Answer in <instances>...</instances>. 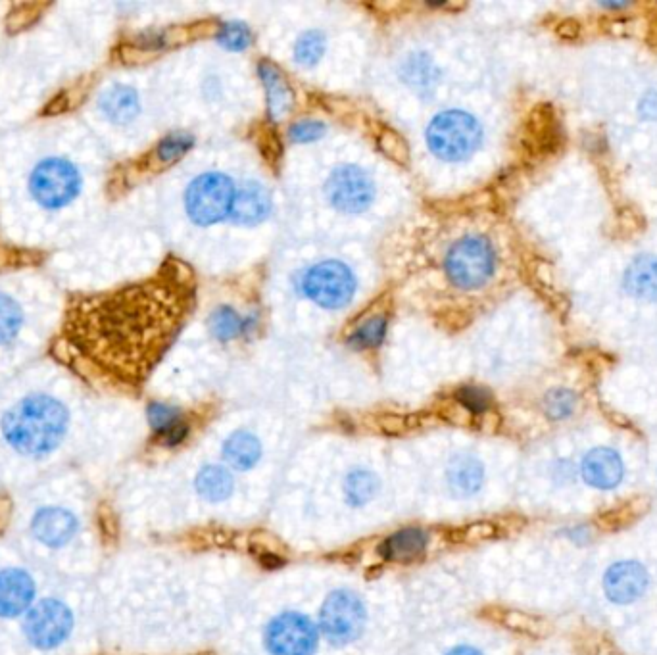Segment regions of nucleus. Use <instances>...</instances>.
I'll return each mask as SVG.
<instances>
[{"label": "nucleus", "instance_id": "obj_1", "mask_svg": "<svg viewBox=\"0 0 657 655\" xmlns=\"http://www.w3.org/2000/svg\"><path fill=\"white\" fill-rule=\"evenodd\" d=\"M150 287L73 300L64 342L81 362L110 371H139L164 335V308Z\"/></svg>", "mask_w": 657, "mask_h": 655}, {"label": "nucleus", "instance_id": "obj_2", "mask_svg": "<svg viewBox=\"0 0 657 655\" xmlns=\"http://www.w3.org/2000/svg\"><path fill=\"white\" fill-rule=\"evenodd\" d=\"M68 431V410L54 398L35 394L14 406L2 419L10 446L25 456L52 452Z\"/></svg>", "mask_w": 657, "mask_h": 655}, {"label": "nucleus", "instance_id": "obj_3", "mask_svg": "<svg viewBox=\"0 0 657 655\" xmlns=\"http://www.w3.org/2000/svg\"><path fill=\"white\" fill-rule=\"evenodd\" d=\"M483 141V129L471 114L462 110H446L438 114L427 129L429 150L446 162H462Z\"/></svg>", "mask_w": 657, "mask_h": 655}, {"label": "nucleus", "instance_id": "obj_4", "mask_svg": "<svg viewBox=\"0 0 657 655\" xmlns=\"http://www.w3.org/2000/svg\"><path fill=\"white\" fill-rule=\"evenodd\" d=\"M494 266H496L494 248L481 235L463 237L448 250L444 258V269L448 279L463 291H473L483 287L492 277Z\"/></svg>", "mask_w": 657, "mask_h": 655}, {"label": "nucleus", "instance_id": "obj_5", "mask_svg": "<svg viewBox=\"0 0 657 655\" xmlns=\"http://www.w3.org/2000/svg\"><path fill=\"white\" fill-rule=\"evenodd\" d=\"M233 196H235V185L225 173L219 171L202 173L187 189L185 195L187 214L196 225L202 227L214 225L229 216Z\"/></svg>", "mask_w": 657, "mask_h": 655}, {"label": "nucleus", "instance_id": "obj_6", "mask_svg": "<svg viewBox=\"0 0 657 655\" xmlns=\"http://www.w3.org/2000/svg\"><path fill=\"white\" fill-rule=\"evenodd\" d=\"M367 623V611L358 594L350 590H335L327 596L319 613V627L325 638L335 646H346L362 636Z\"/></svg>", "mask_w": 657, "mask_h": 655}, {"label": "nucleus", "instance_id": "obj_7", "mask_svg": "<svg viewBox=\"0 0 657 655\" xmlns=\"http://www.w3.org/2000/svg\"><path fill=\"white\" fill-rule=\"evenodd\" d=\"M302 291L317 306L339 310L350 304L356 292V277L350 267L337 260H325L310 267L302 279Z\"/></svg>", "mask_w": 657, "mask_h": 655}, {"label": "nucleus", "instance_id": "obj_8", "mask_svg": "<svg viewBox=\"0 0 657 655\" xmlns=\"http://www.w3.org/2000/svg\"><path fill=\"white\" fill-rule=\"evenodd\" d=\"M29 187L41 206L58 210L68 206L79 195L81 175L70 162L50 158L35 168Z\"/></svg>", "mask_w": 657, "mask_h": 655}, {"label": "nucleus", "instance_id": "obj_9", "mask_svg": "<svg viewBox=\"0 0 657 655\" xmlns=\"http://www.w3.org/2000/svg\"><path fill=\"white\" fill-rule=\"evenodd\" d=\"M317 642L316 625L302 613H281L266 629V648L271 655H314Z\"/></svg>", "mask_w": 657, "mask_h": 655}, {"label": "nucleus", "instance_id": "obj_10", "mask_svg": "<svg viewBox=\"0 0 657 655\" xmlns=\"http://www.w3.org/2000/svg\"><path fill=\"white\" fill-rule=\"evenodd\" d=\"M325 195L342 214H362L375 200V183L362 168L341 166L329 175Z\"/></svg>", "mask_w": 657, "mask_h": 655}, {"label": "nucleus", "instance_id": "obj_11", "mask_svg": "<svg viewBox=\"0 0 657 655\" xmlns=\"http://www.w3.org/2000/svg\"><path fill=\"white\" fill-rule=\"evenodd\" d=\"M72 625V613L68 607L56 600H45L31 607L25 619V636L35 648L52 650L68 638Z\"/></svg>", "mask_w": 657, "mask_h": 655}, {"label": "nucleus", "instance_id": "obj_12", "mask_svg": "<svg viewBox=\"0 0 657 655\" xmlns=\"http://www.w3.org/2000/svg\"><path fill=\"white\" fill-rule=\"evenodd\" d=\"M650 586L648 569L638 561H617L604 575V592L609 602L627 606L640 600Z\"/></svg>", "mask_w": 657, "mask_h": 655}, {"label": "nucleus", "instance_id": "obj_13", "mask_svg": "<svg viewBox=\"0 0 657 655\" xmlns=\"http://www.w3.org/2000/svg\"><path fill=\"white\" fill-rule=\"evenodd\" d=\"M584 483L592 488L611 490L623 481L625 465L621 456L611 448H594L583 458L581 463Z\"/></svg>", "mask_w": 657, "mask_h": 655}, {"label": "nucleus", "instance_id": "obj_14", "mask_svg": "<svg viewBox=\"0 0 657 655\" xmlns=\"http://www.w3.org/2000/svg\"><path fill=\"white\" fill-rule=\"evenodd\" d=\"M271 214V195L256 181H244L235 191L229 216L239 225H258Z\"/></svg>", "mask_w": 657, "mask_h": 655}, {"label": "nucleus", "instance_id": "obj_15", "mask_svg": "<svg viewBox=\"0 0 657 655\" xmlns=\"http://www.w3.org/2000/svg\"><path fill=\"white\" fill-rule=\"evenodd\" d=\"M35 598L33 579L20 569L0 571V617H18Z\"/></svg>", "mask_w": 657, "mask_h": 655}, {"label": "nucleus", "instance_id": "obj_16", "mask_svg": "<svg viewBox=\"0 0 657 655\" xmlns=\"http://www.w3.org/2000/svg\"><path fill=\"white\" fill-rule=\"evenodd\" d=\"M258 77L266 89V102H268V116L271 122L285 120L292 110L291 85L285 79V75L279 72L277 66H273L268 60L258 64Z\"/></svg>", "mask_w": 657, "mask_h": 655}, {"label": "nucleus", "instance_id": "obj_17", "mask_svg": "<svg viewBox=\"0 0 657 655\" xmlns=\"http://www.w3.org/2000/svg\"><path fill=\"white\" fill-rule=\"evenodd\" d=\"M31 531L39 542L47 544L50 548H60L72 540L73 534L77 531V519L70 511L47 508L35 515Z\"/></svg>", "mask_w": 657, "mask_h": 655}, {"label": "nucleus", "instance_id": "obj_18", "mask_svg": "<svg viewBox=\"0 0 657 655\" xmlns=\"http://www.w3.org/2000/svg\"><path fill=\"white\" fill-rule=\"evenodd\" d=\"M429 546V534L423 529H402L390 534L379 546L381 558L398 563H410L425 554Z\"/></svg>", "mask_w": 657, "mask_h": 655}, {"label": "nucleus", "instance_id": "obj_19", "mask_svg": "<svg viewBox=\"0 0 657 655\" xmlns=\"http://www.w3.org/2000/svg\"><path fill=\"white\" fill-rule=\"evenodd\" d=\"M446 479H448L450 490L456 496L467 498L481 490V486L485 483V467L475 456L462 454L450 461Z\"/></svg>", "mask_w": 657, "mask_h": 655}, {"label": "nucleus", "instance_id": "obj_20", "mask_svg": "<svg viewBox=\"0 0 657 655\" xmlns=\"http://www.w3.org/2000/svg\"><path fill=\"white\" fill-rule=\"evenodd\" d=\"M623 285L634 298L657 302V256L644 254L634 258L625 271Z\"/></svg>", "mask_w": 657, "mask_h": 655}, {"label": "nucleus", "instance_id": "obj_21", "mask_svg": "<svg viewBox=\"0 0 657 655\" xmlns=\"http://www.w3.org/2000/svg\"><path fill=\"white\" fill-rule=\"evenodd\" d=\"M223 458L231 467L248 471L262 458V444L256 435L248 431H237L225 440Z\"/></svg>", "mask_w": 657, "mask_h": 655}, {"label": "nucleus", "instance_id": "obj_22", "mask_svg": "<svg viewBox=\"0 0 657 655\" xmlns=\"http://www.w3.org/2000/svg\"><path fill=\"white\" fill-rule=\"evenodd\" d=\"M100 108L108 120L114 123H129L137 118L141 104L135 89L125 85H114L100 97Z\"/></svg>", "mask_w": 657, "mask_h": 655}, {"label": "nucleus", "instance_id": "obj_23", "mask_svg": "<svg viewBox=\"0 0 657 655\" xmlns=\"http://www.w3.org/2000/svg\"><path fill=\"white\" fill-rule=\"evenodd\" d=\"M233 475L221 465H206L196 477V490L208 502H223L233 494Z\"/></svg>", "mask_w": 657, "mask_h": 655}, {"label": "nucleus", "instance_id": "obj_24", "mask_svg": "<svg viewBox=\"0 0 657 655\" xmlns=\"http://www.w3.org/2000/svg\"><path fill=\"white\" fill-rule=\"evenodd\" d=\"M648 510H650V500L648 498H644V496L631 498V500H625V502H621L619 506H615L611 510L600 513V519H596V523L608 533H617L625 527H631Z\"/></svg>", "mask_w": 657, "mask_h": 655}, {"label": "nucleus", "instance_id": "obj_25", "mask_svg": "<svg viewBox=\"0 0 657 655\" xmlns=\"http://www.w3.org/2000/svg\"><path fill=\"white\" fill-rule=\"evenodd\" d=\"M250 321H252V317L244 319L233 308L221 306L210 317V331L221 342H229V340L237 339L246 333L252 327Z\"/></svg>", "mask_w": 657, "mask_h": 655}, {"label": "nucleus", "instance_id": "obj_26", "mask_svg": "<svg viewBox=\"0 0 657 655\" xmlns=\"http://www.w3.org/2000/svg\"><path fill=\"white\" fill-rule=\"evenodd\" d=\"M379 490V481L371 471L354 469L344 479V494L350 506H365Z\"/></svg>", "mask_w": 657, "mask_h": 655}, {"label": "nucleus", "instance_id": "obj_27", "mask_svg": "<svg viewBox=\"0 0 657 655\" xmlns=\"http://www.w3.org/2000/svg\"><path fill=\"white\" fill-rule=\"evenodd\" d=\"M387 317L371 316L362 321L346 339L352 350H371L377 348L387 337Z\"/></svg>", "mask_w": 657, "mask_h": 655}, {"label": "nucleus", "instance_id": "obj_28", "mask_svg": "<svg viewBox=\"0 0 657 655\" xmlns=\"http://www.w3.org/2000/svg\"><path fill=\"white\" fill-rule=\"evenodd\" d=\"M325 52V35L321 31H306L298 37L294 47V60L300 66L312 68Z\"/></svg>", "mask_w": 657, "mask_h": 655}, {"label": "nucleus", "instance_id": "obj_29", "mask_svg": "<svg viewBox=\"0 0 657 655\" xmlns=\"http://www.w3.org/2000/svg\"><path fill=\"white\" fill-rule=\"evenodd\" d=\"M24 314L20 306L6 294H0V344L16 339L22 329Z\"/></svg>", "mask_w": 657, "mask_h": 655}, {"label": "nucleus", "instance_id": "obj_30", "mask_svg": "<svg viewBox=\"0 0 657 655\" xmlns=\"http://www.w3.org/2000/svg\"><path fill=\"white\" fill-rule=\"evenodd\" d=\"M502 623L511 631L521 632V634H527L533 638H542L550 632V625L544 619L523 613V611H506L502 617Z\"/></svg>", "mask_w": 657, "mask_h": 655}, {"label": "nucleus", "instance_id": "obj_31", "mask_svg": "<svg viewBox=\"0 0 657 655\" xmlns=\"http://www.w3.org/2000/svg\"><path fill=\"white\" fill-rule=\"evenodd\" d=\"M218 43L225 50L241 52L250 47L252 33L248 29V25L243 22H227L219 27Z\"/></svg>", "mask_w": 657, "mask_h": 655}, {"label": "nucleus", "instance_id": "obj_32", "mask_svg": "<svg viewBox=\"0 0 657 655\" xmlns=\"http://www.w3.org/2000/svg\"><path fill=\"white\" fill-rule=\"evenodd\" d=\"M193 145H195L193 135H189V133H171L158 145L156 154H158L160 162L171 164V162L183 158L193 148Z\"/></svg>", "mask_w": 657, "mask_h": 655}, {"label": "nucleus", "instance_id": "obj_33", "mask_svg": "<svg viewBox=\"0 0 657 655\" xmlns=\"http://www.w3.org/2000/svg\"><path fill=\"white\" fill-rule=\"evenodd\" d=\"M404 68H406L404 79L415 85V87L433 85L435 79H437L435 77V66H433L431 58L425 56V54H415L412 58H408Z\"/></svg>", "mask_w": 657, "mask_h": 655}, {"label": "nucleus", "instance_id": "obj_34", "mask_svg": "<svg viewBox=\"0 0 657 655\" xmlns=\"http://www.w3.org/2000/svg\"><path fill=\"white\" fill-rule=\"evenodd\" d=\"M148 421H150V427L160 433V435H168L171 429H175L177 425H181V413L177 408L173 406H168V404H160V402H154L148 406Z\"/></svg>", "mask_w": 657, "mask_h": 655}, {"label": "nucleus", "instance_id": "obj_35", "mask_svg": "<svg viewBox=\"0 0 657 655\" xmlns=\"http://www.w3.org/2000/svg\"><path fill=\"white\" fill-rule=\"evenodd\" d=\"M575 404H577V398L571 390L556 389L546 394L544 410L550 419H565L573 413Z\"/></svg>", "mask_w": 657, "mask_h": 655}, {"label": "nucleus", "instance_id": "obj_36", "mask_svg": "<svg viewBox=\"0 0 657 655\" xmlns=\"http://www.w3.org/2000/svg\"><path fill=\"white\" fill-rule=\"evenodd\" d=\"M327 127L325 123L317 122V120H300V122L292 123L289 129V139L292 143H314L317 139H321L325 135Z\"/></svg>", "mask_w": 657, "mask_h": 655}, {"label": "nucleus", "instance_id": "obj_37", "mask_svg": "<svg viewBox=\"0 0 657 655\" xmlns=\"http://www.w3.org/2000/svg\"><path fill=\"white\" fill-rule=\"evenodd\" d=\"M456 398L463 408L471 413L487 412L490 402H492L488 390L481 389V387H462L458 390Z\"/></svg>", "mask_w": 657, "mask_h": 655}, {"label": "nucleus", "instance_id": "obj_38", "mask_svg": "<svg viewBox=\"0 0 657 655\" xmlns=\"http://www.w3.org/2000/svg\"><path fill=\"white\" fill-rule=\"evenodd\" d=\"M496 533H498L496 525H492L488 521H481V523H473V525L465 527L460 533V540L467 544H479V542L490 540L492 536H496Z\"/></svg>", "mask_w": 657, "mask_h": 655}, {"label": "nucleus", "instance_id": "obj_39", "mask_svg": "<svg viewBox=\"0 0 657 655\" xmlns=\"http://www.w3.org/2000/svg\"><path fill=\"white\" fill-rule=\"evenodd\" d=\"M381 148L398 162H404L408 156V146L404 145V141L394 133H385L381 137Z\"/></svg>", "mask_w": 657, "mask_h": 655}, {"label": "nucleus", "instance_id": "obj_40", "mask_svg": "<svg viewBox=\"0 0 657 655\" xmlns=\"http://www.w3.org/2000/svg\"><path fill=\"white\" fill-rule=\"evenodd\" d=\"M187 435H189V427H187L185 423H181V425H177L175 429H171L170 433L164 438H166V444H168V446H175V444L183 442V440L187 438Z\"/></svg>", "mask_w": 657, "mask_h": 655}, {"label": "nucleus", "instance_id": "obj_41", "mask_svg": "<svg viewBox=\"0 0 657 655\" xmlns=\"http://www.w3.org/2000/svg\"><path fill=\"white\" fill-rule=\"evenodd\" d=\"M446 655H483L477 648H471V646H458L454 650H450Z\"/></svg>", "mask_w": 657, "mask_h": 655}]
</instances>
